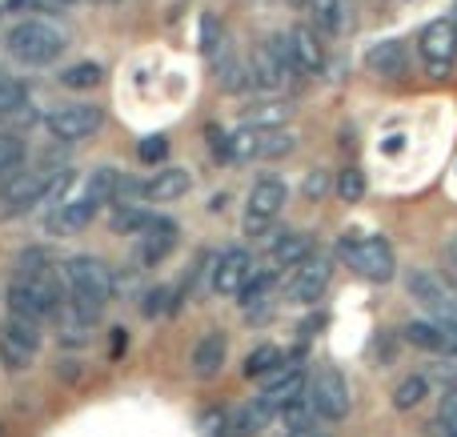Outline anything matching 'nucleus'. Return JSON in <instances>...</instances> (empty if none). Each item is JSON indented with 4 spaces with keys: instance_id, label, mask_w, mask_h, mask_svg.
Here are the masks:
<instances>
[{
    "instance_id": "obj_1",
    "label": "nucleus",
    "mask_w": 457,
    "mask_h": 437,
    "mask_svg": "<svg viewBox=\"0 0 457 437\" xmlns=\"http://www.w3.org/2000/svg\"><path fill=\"white\" fill-rule=\"evenodd\" d=\"M64 285H69V297H72V301H64V305H72L77 313H85V317L93 321L112 297V269L85 253L69 257V261H64Z\"/></svg>"
},
{
    "instance_id": "obj_2",
    "label": "nucleus",
    "mask_w": 457,
    "mask_h": 437,
    "mask_svg": "<svg viewBox=\"0 0 457 437\" xmlns=\"http://www.w3.org/2000/svg\"><path fill=\"white\" fill-rule=\"evenodd\" d=\"M337 253L345 257L349 269H353L357 277L373 281V285H386V281H394V273H397L394 249H389V241L378 237V233H370V237H361V233H345V237L337 241Z\"/></svg>"
},
{
    "instance_id": "obj_3",
    "label": "nucleus",
    "mask_w": 457,
    "mask_h": 437,
    "mask_svg": "<svg viewBox=\"0 0 457 437\" xmlns=\"http://www.w3.org/2000/svg\"><path fill=\"white\" fill-rule=\"evenodd\" d=\"M4 48L21 64L40 69V64H53L64 53V32L53 29L48 21H16L4 37Z\"/></svg>"
},
{
    "instance_id": "obj_4",
    "label": "nucleus",
    "mask_w": 457,
    "mask_h": 437,
    "mask_svg": "<svg viewBox=\"0 0 457 437\" xmlns=\"http://www.w3.org/2000/svg\"><path fill=\"white\" fill-rule=\"evenodd\" d=\"M61 181H64V173L53 165H32V169H24V173H12L4 181V189H0V217L29 213V209L40 205Z\"/></svg>"
},
{
    "instance_id": "obj_5",
    "label": "nucleus",
    "mask_w": 457,
    "mask_h": 437,
    "mask_svg": "<svg viewBox=\"0 0 457 437\" xmlns=\"http://www.w3.org/2000/svg\"><path fill=\"white\" fill-rule=\"evenodd\" d=\"M8 313H16V317H29V321H48L61 313L64 305V293L56 281H48L45 273L40 277H16L12 285H8Z\"/></svg>"
},
{
    "instance_id": "obj_6",
    "label": "nucleus",
    "mask_w": 457,
    "mask_h": 437,
    "mask_svg": "<svg viewBox=\"0 0 457 437\" xmlns=\"http://www.w3.org/2000/svg\"><path fill=\"white\" fill-rule=\"evenodd\" d=\"M418 53L421 61H426L429 77L445 80L453 72V61H457V24L453 16H437V21H429L426 29L418 32Z\"/></svg>"
},
{
    "instance_id": "obj_7",
    "label": "nucleus",
    "mask_w": 457,
    "mask_h": 437,
    "mask_svg": "<svg viewBox=\"0 0 457 437\" xmlns=\"http://www.w3.org/2000/svg\"><path fill=\"white\" fill-rule=\"evenodd\" d=\"M249 77H253V85L265 88V93H277V88H285L289 80H301L297 69H293V56H289L285 37H273V40H265V45L253 48Z\"/></svg>"
},
{
    "instance_id": "obj_8",
    "label": "nucleus",
    "mask_w": 457,
    "mask_h": 437,
    "mask_svg": "<svg viewBox=\"0 0 457 437\" xmlns=\"http://www.w3.org/2000/svg\"><path fill=\"white\" fill-rule=\"evenodd\" d=\"M285 197H289L285 181H277V177H261V181L249 189V201H245V233H249V237H265L269 225L281 217Z\"/></svg>"
},
{
    "instance_id": "obj_9",
    "label": "nucleus",
    "mask_w": 457,
    "mask_h": 437,
    "mask_svg": "<svg viewBox=\"0 0 457 437\" xmlns=\"http://www.w3.org/2000/svg\"><path fill=\"white\" fill-rule=\"evenodd\" d=\"M37 350H40V321L8 313L4 329H0V361H4L12 374H21V369L32 366Z\"/></svg>"
},
{
    "instance_id": "obj_10",
    "label": "nucleus",
    "mask_w": 457,
    "mask_h": 437,
    "mask_svg": "<svg viewBox=\"0 0 457 437\" xmlns=\"http://www.w3.org/2000/svg\"><path fill=\"white\" fill-rule=\"evenodd\" d=\"M104 112L96 109V104H61V109H53L45 117V128L53 141H64V144H77L85 141V136H93L96 128H101Z\"/></svg>"
},
{
    "instance_id": "obj_11",
    "label": "nucleus",
    "mask_w": 457,
    "mask_h": 437,
    "mask_svg": "<svg viewBox=\"0 0 457 437\" xmlns=\"http://www.w3.org/2000/svg\"><path fill=\"white\" fill-rule=\"evenodd\" d=\"M309 401H313L317 417L341 422L349 414V385L341 377V369H317V377L309 382Z\"/></svg>"
},
{
    "instance_id": "obj_12",
    "label": "nucleus",
    "mask_w": 457,
    "mask_h": 437,
    "mask_svg": "<svg viewBox=\"0 0 457 437\" xmlns=\"http://www.w3.org/2000/svg\"><path fill=\"white\" fill-rule=\"evenodd\" d=\"M329 277H333V261H329V257L309 253L305 261L293 269V277H289V301H293V305H313V301H321V293H325V285H329Z\"/></svg>"
},
{
    "instance_id": "obj_13",
    "label": "nucleus",
    "mask_w": 457,
    "mask_h": 437,
    "mask_svg": "<svg viewBox=\"0 0 457 437\" xmlns=\"http://www.w3.org/2000/svg\"><path fill=\"white\" fill-rule=\"evenodd\" d=\"M405 285H410L413 301H421L429 309V317H457V289L445 285L437 273L413 269L410 277H405Z\"/></svg>"
},
{
    "instance_id": "obj_14",
    "label": "nucleus",
    "mask_w": 457,
    "mask_h": 437,
    "mask_svg": "<svg viewBox=\"0 0 457 437\" xmlns=\"http://www.w3.org/2000/svg\"><path fill=\"white\" fill-rule=\"evenodd\" d=\"M309 390V382H305V369L297 366V361H281V366L269 374V382H265V393H261V401H265L273 414H281L285 406H289L293 398H301V393Z\"/></svg>"
},
{
    "instance_id": "obj_15",
    "label": "nucleus",
    "mask_w": 457,
    "mask_h": 437,
    "mask_svg": "<svg viewBox=\"0 0 457 437\" xmlns=\"http://www.w3.org/2000/svg\"><path fill=\"white\" fill-rule=\"evenodd\" d=\"M285 45H289V56H293V69H297V77H317V72L325 69V45L321 37H317V29H305V24H297V29L285 32Z\"/></svg>"
},
{
    "instance_id": "obj_16",
    "label": "nucleus",
    "mask_w": 457,
    "mask_h": 437,
    "mask_svg": "<svg viewBox=\"0 0 457 437\" xmlns=\"http://www.w3.org/2000/svg\"><path fill=\"white\" fill-rule=\"evenodd\" d=\"M253 273H257L253 269V257L245 253V249H228V253H221V261H217V269H213V289L225 297H237L245 285H249Z\"/></svg>"
},
{
    "instance_id": "obj_17",
    "label": "nucleus",
    "mask_w": 457,
    "mask_h": 437,
    "mask_svg": "<svg viewBox=\"0 0 457 437\" xmlns=\"http://www.w3.org/2000/svg\"><path fill=\"white\" fill-rule=\"evenodd\" d=\"M309 253H313V237H309V233L289 229V233H277V237L269 241V261H273L277 269H297Z\"/></svg>"
},
{
    "instance_id": "obj_18",
    "label": "nucleus",
    "mask_w": 457,
    "mask_h": 437,
    "mask_svg": "<svg viewBox=\"0 0 457 437\" xmlns=\"http://www.w3.org/2000/svg\"><path fill=\"white\" fill-rule=\"evenodd\" d=\"M96 213H101V201H96L93 193H80V197L64 201L61 213H53L48 229H53V233H77V229H85V225L93 221Z\"/></svg>"
},
{
    "instance_id": "obj_19",
    "label": "nucleus",
    "mask_w": 457,
    "mask_h": 437,
    "mask_svg": "<svg viewBox=\"0 0 457 437\" xmlns=\"http://www.w3.org/2000/svg\"><path fill=\"white\" fill-rule=\"evenodd\" d=\"M225 353H228L225 334H217V329H209V334L201 337L197 345H193V374H197L201 382H209V377H217V374H221V366H225Z\"/></svg>"
},
{
    "instance_id": "obj_20",
    "label": "nucleus",
    "mask_w": 457,
    "mask_h": 437,
    "mask_svg": "<svg viewBox=\"0 0 457 437\" xmlns=\"http://www.w3.org/2000/svg\"><path fill=\"white\" fill-rule=\"evenodd\" d=\"M177 249V225L169 217H153V225L141 237V261L145 265H161L169 253Z\"/></svg>"
},
{
    "instance_id": "obj_21",
    "label": "nucleus",
    "mask_w": 457,
    "mask_h": 437,
    "mask_svg": "<svg viewBox=\"0 0 457 437\" xmlns=\"http://www.w3.org/2000/svg\"><path fill=\"white\" fill-rule=\"evenodd\" d=\"M189 185H193V177H189V169H161V173H153L149 181H145V197L149 201H177V197H185L189 193Z\"/></svg>"
},
{
    "instance_id": "obj_22",
    "label": "nucleus",
    "mask_w": 457,
    "mask_h": 437,
    "mask_svg": "<svg viewBox=\"0 0 457 437\" xmlns=\"http://www.w3.org/2000/svg\"><path fill=\"white\" fill-rule=\"evenodd\" d=\"M365 64L381 77H402L405 64H410V48H405V40H381L365 53Z\"/></svg>"
},
{
    "instance_id": "obj_23",
    "label": "nucleus",
    "mask_w": 457,
    "mask_h": 437,
    "mask_svg": "<svg viewBox=\"0 0 457 437\" xmlns=\"http://www.w3.org/2000/svg\"><path fill=\"white\" fill-rule=\"evenodd\" d=\"M402 337L413 345V350L445 358V337H442V321H437V317H429V321H410V326L402 329Z\"/></svg>"
},
{
    "instance_id": "obj_24",
    "label": "nucleus",
    "mask_w": 457,
    "mask_h": 437,
    "mask_svg": "<svg viewBox=\"0 0 457 437\" xmlns=\"http://www.w3.org/2000/svg\"><path fill=\"white\" fill-rule=\"evenodd\" d=\"M309 21H313L317 32L325 37H337L345 32V0H309Z\"/></svg>"
},
{
    "instance_id": "obj_25",
    "label": "nucleus",
    "mask_w": 457,
    "mask_h": 437,
    "mask_svg": "<svg viewBox=\"0 0 457 437\" xmlns=\"http://www.w3.org/2000/svg\"><path fill=\"white\" fill-rule=\"evenodd\" d=\"M24 104H29V88L21 85L16 77H8V72H0V120L8 117H21Z\"/></svg>"
},
{
    "instance_id": "obj_26",
    "label": "nucleus",
    "mask_w": 457,
    "mask_h": 437,
    "mask_svg": "<svg viewBox=\"0 0 457 437\" xmlns=\"http://www.w3.org/2000/svg\"><path fill=\"white\" fill-rule=\"evenodd\" d=\"M429 390H434V385L426 382V374H421V377H405V382L394 390V409H397V414H410V409H418L421 401L429 398Z\"/></svg>"
},
{
    "instance_id": "obj_27",
    "label": "nucleus",
    "mask_w": 457,
    "mask_h": 437,
    "mask_svg": "<svg viewBox=\"0 0 457 437\" xmlns=\"http://www.w3.org/2000/svg\"><path fill=\"white\" fill-rule=\"evenodd\" d=\"M112 233H125V237H133V233H145L153 225V213H145L141 205H117L112 209Z\"/></svg>"
},
{
    "instance_id": "obj_28",
    "label": "nucleus",
    "mask_w": 457,
    "mask_h": 437,
    "mask_svg": "<svg viewBox=\"0 0 457 437\" xmlns=\"http://www.w3.org/2000/svg\"><path fill=\"white\" fill-rule=\"evenodd\" d=\"M281 361L285 358H281V350H277V345H257V350L245 358V377H249V382H253V377H269L277 366H281Z\"/></svg>"
},
{
    "instance_id": "obj_29",
    "label": "nucleus",
    "mask_w": 457,
    "mask_h": 437,
    "mask_svg": "<svg viewBox=\"0 0 457 437\" xmlns=\"http://www.w3.org/2000/svg\"><path fill=\"white\" fill-rule=\"evenodd\" d=\"M365 189H370V181H365L361 169H341L337 181H333V193H337L345 205H357V201L365 197Z\"/></svg>"
},
{
    "instance_id": "obj_30",
    "label": "nucleus",
    "mask_w": 457,
    "mask_h": 437,
    "mask_svg": "<svg viewBox=\"0 0 457 437\" xmlns=\"http://www.w3.org/2000/svg\"><path fill=\"white\" fill-rule=\"evenodd\" d=\"M313 417H317V409H313V401H309V390L301 393V398H293L289 406L281 409V422H285V430H305V425H313Z\"/></svg>"
},
{
    "instance_id": "obj_31",
    "label": "nucleus",
    "mask_w": 457,
    "mask_h": 437,
    "mask_svg": "<svg viewBox=\"0 0 457 437\" xmlns=\"http://www.w3.org/2000/svg\"><path fill=\"white\" fill-rule=\"evenodd\" d=\"M217 80H221V88H225V93H241V88H249V85H253V77H249V64L233 61V56H225V61L217 64Z\"/></svg>"
},
{
    "instance_id": "obj_32",
    "label": "nucleus",
    "mask_w": 457,
    "mask_h": 437,
    "mask_svg": "<svg viewBox=\"0 0 457 437\" xmlns=\"http://www.w3.org/2000/svg\"><path fill=\"white\" fill-rule=\"evenodd\" d=\"M21 165H24V141L12 133H0V181H8Z\"/></svg>"
},
{
    "instance_id": "obj_33",
    "label": "nucleus",
    "mask_w": 457,
    "mask_h": 437,
    "mask_svg": "<svg viewBox=\"0 0 457 437\" xmlns=\"http://www.w3.org/2000/svg\"><path fill=\"white\" fill-rule=\"evenodd\" d=\"M61 85L64 88H93V85H101V64H93V61H80V64H69V69L61 72Z\"/></svg>"
},
{
    "instance_id": "obj_34",
    "label": "nucleus",
    "mask_w": 457,
    "mask_h": 437,
    "mask_svg": "<svg viewBox=\"0 0 457 437\" xmlns=\"http://www.w3.org/2000/svg\"><path fill=\"white\" fill-rule=\"evenodd\" d=\"M293 153V136L281 128H257V157H285Z\"/></svg>"
},
{
    "instance_id": "obj_35",
    "label": "nucleus",
    "mask_w": 457,
    "mask_h": 437,
    "mask_svg": "<svg viewBox=\"0 0 457 437\" xmlns=\"http://www.w3.org/2000/svg\"><path fill=\"white\" fill-rule=\"evenodd\" d=\"M289 120V104H257V109L245 117L249 128H281Z\"/></svg>"
},
{
    "instance_id": "obj_36",
    "label": "nucleus",
    "mask_w": 457,
    "mask_h": 437,
    "mask_svg": "<svg viewBox=\"0 0 457 437\" xmlns=\"http://www.w3.org/2000/svg\"><path fill=\"white\" fill-rule=\"evenodd\" d=\"M437 425H442L445 437H457V385L453 390H445L442 406H437Z\"/></svg>"
},
{
    "instance_id": "obj_37",
    "label": "nucleus",
    "mask_w": 457,
    "mask_h": 437,
    "mask_svg": "<svg viewBox=\"0 0 457 437\" xmlns=\"http://www.w3.org/2000/svg\"><path fill=\"white\" fill-rule=\"evenodd\" d=\"M269 289H273V277H269V273H253V277H249V285H245L237 297H245V305H249V309H253V305H261V301H265V297H269Z\"/></svg>"
},
{
    "instance_id": "obj_38",
    "label": "nucleus",
    "mask_w": 457,
    "mask_h": 437,
    "mask_svg": "<svg viewBox=\"0 0 457 437\" xmlns=\"http://www.w3.org/2000/svg\"><path fill=\"white\" fill-rule=\"evenodd\" d=\"M137 157H141L145 165H157V161L169 157V141H165V136H145L141 149H137Z\"/></svg>"
},
{
    "instance_id": "obj_39",
    "label": "nucleus",
    "mask_w": 457,
    "mask_h": 437,
    "mask_svg": "<svg viewBox=\"0 0 457 437\" xmlns=\"http://www.w3.org/2000/svg\"><path fill=\"white\" fill-rule=\"evenodd\" d=\"M426 382L429 385H457V361L450 358V361H434V366H429V374H426Z\"/></svg>"
},
{
    "instance_id": "obj_40",
    "label": "nucleus",
    "mask_w": 457,
    "mask_h": 437,
    "mask_svg": "<svg viewBox=\"0 0 457 437\" xmlns=\"http://www.w3.org/2000/svg\"><path fill=\"white\" fill-rule=\"evenodd\" d=\"M329 189H333V177L325 173V169H313V173L305 177V197L309 201H321Z\"/></svg>"
},
{
    "instance_id": "obj_41",
    "label": "nucleus",
    "mask_w": 457,
    "mask_h": 437,
    "mask_svg": "<svg viewBox=\"0 0 457 437\" xmlns=\"http://www.w3.org/2000/svg\"><path fill=\"white\" fill-rule=\"evenodd\" d=\"M209 149H213L221 161H233V136L221 133V128H209Z\"/></svg>"
},
{
    "instance_id": "obj_42",
    "label": "nucleus",
    "mask_w": 457,
    "mask_h": 437,
    "mask_svg": "<svg viewBox=\"0 0 457 437\" xmlns=\"http://www.w3.org/2000/svg\"><path fill=\"white\" fill-rule=\"evenodd\" d=\"M165 301H169V289H153V293L145 297V313H149V317L165 313Z\"/></svg>"
},
{
    "instance_id": "obj_43",
    "label": "nucleus",
    "mask_w": 457,
    "mask_h": 437,
    "mask_svg": "<svg viewBox=\"0 0 457 437\" xmlns=\"http://www.w3.org/2000/svg\"><path fill=\"white\" fill-rule=\"evenodd\" d=\"M77 0H40V8H48V12H61V8H72Z\"/></svg>"
},
{
    "instance_id": "obj_44",
    "label": "nucleus",
    "mask_w": 457,
    "mask_h": 437,
    "mask_svg": "<svg viewBox=\"0 0 457 437\" xmlns=\"http://www.w3.org/2000/svg\"><path fill=\"white\" fill-rule=\"evenodd\" d=\"M12 12H29V8H40V0H8Z\"/></svg>"
},
{
    "instance_id": "obj_45",
    "label": "nucleus",
    "mask_w": 457,
    "mask_h": 437,
    "mask_svg": "<svg viewBox=\"0 0 457 437\" xmlns=\"http://www.w3.org/2000/svg\"><path fill=\"white\" fill-rule=\"evenodd\" d=\"M289 437H329V433H325V430H317V422H313V425H305V430H293Z\"/></svg>"
},
{
    "instance_id": "obj_46",
    "label": "nucleus",
    "mask_w": 457,
    "mask_h": 437,
    "mask_svg": "<svg viewBox=\"0 0 457 437\" xmlns=\"http://www.w3.org/2000/svg\"><path fill=\"white\" fill-rule=\"evenodd\" d=\"M445 253H450V265L457 269V233H453V241H450V249H445Z\"/></svg>"
},
{
    "instance_id": "obj_47",
    "label": "nucleus",
    "mask_w": 457,
    "mask_h": 437,
    "mask_svg": "<svg viewBox=\"0 0 457 437\" xmlns=\"http://www.w3.org/2000/svg\"><path fill=\"white\" fill-rule=\"evenodd\" d=\"M101 4H117V0H101Z\"/></svg>"
},
{
    "instance_id": "obj_48",
    "label": "nucleus",
    "mask_w": 457,
    "mask_h": 437,
    "mask_svg": "<svg viewBox=\"0 0 457 437\" xmlns=\"http://www.w3.org/2000/svg\"><path fill=\"white\" fill-rule=\"evenodd\" d=\"M453 24H457V4H453Z\"/></svg>"
},
{
    "instance_id": "obj_49",
    "label": "nucleus",
    "mask_w": 457,
    "mask_h": 437,
    "mask_svg": "<svg viewBox=\"0 0 457 437\" xmlns=\"http://www.w3.org/2000/svg\"><path fill=\"white\" fill-rule=\"evenodd\" d=\"M297 4H309V0H297Z\"/></svg>"
},
{
    "instance_id": "obj_50",
    "label": "nucleus",
    "mask_w": 457,
    "mask_h": 437,
    "mask_svg": "<svg viewBox=\"0 0 457 437\" xmlns=\"http://www.w3.org/2000/svg\"><path fill=\"white\" fill-rule=\"evenodd\" d=\"M0 433H4V430H0Z\"/></svg>"
}]
</instances>
